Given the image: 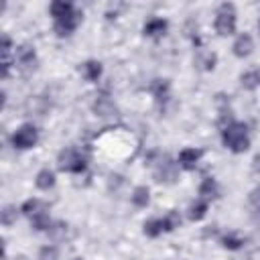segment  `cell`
Instances as JSON below:
<instances>
[{"label":"cell","mask_w":260,"mask_h":260,"mask_svg":"<svg viewBox=\"0 0 260 260\" xmlns=\"http://www.w3.org/2000/svg\"><path fill=\"white\" fill-rule=\"evenodd\" d=\"M221 142L228 150L234 154H242L250 148V130L244 122H232L225 128H221Z\"/></svg>","instance_id":"cell-1"},{"label":"cell","mask_w":260,"mask_h":260,"mask_svg":"<svg viewBox=\"0 0 260 260\" xmlns=\"http://www.w3.org/2000/svg\"><path fill=\"white\" fill-rule=\"evenodd\" d=\"M57 167L63 171V173H73V175H81L85 173L87 169V158L73 146H67L63 148L59 154H57Z\"/></svg>","instance_id":"cell-2"},{"label":"cell","mask_w":260,"mask_h":260,"mask_svg":"<svg viewBox=\"0 0 260 260\" xmlns=\"http://www.w3.org/2000/svg\"><path fill=\"white\" fill-rule=\"evenodd\" d=\"M236 6L232 2H223L219 4L217 12H215V30L219 37H230L236 32Z\"/></svg>","instance_id":"cell-3"},{"label":"cell","mask_w":260,"mask_h":260,"mask_svg":"<svg viewBox=\"0 0 260 260\" xmlns=\"http://www.w3.org/2000/svg\"><path fill=\"white\" fill-rule=\"evenodd\" d=\"M10 140H12V146L14 148L28 150V148L37 146V142H39V130L32 124H22V126H18L14 130V134H12Z\"/></svg>","instance_id":"cell-4"},{"label":"cell","mask_w":260,"mask_h":260,"mask_svg":"<svg viewBox=\"0 0 260 260\" xmlns=\"http://www.w3.org/2000/svg\"><path fill=\"white\" fill-rule=\"evenodd\" d=\"M14 65L22 71V73H32L39 65L37 59V51L30 45H20L14 49Z\"/></svg>","instance_id":"cell-5"},{"label":"cell","mask_w":260,"mask_h":260,"mask_svg":"<svg viewBox=\"0 0 260 260\" xmlns=\"http://www.w3.org/2000/svg\"><path fill=\"white\" fill-rule=\"evenodd\" d=\"M81 22V12L75 8L73 12L61 16V18H53V26H55V32L57 37H69Z\"/></svg>","instance_id":"cell-6"},{"label":"cell","mask_w":260,"mask_h":260,"mask_svg":"<svg viewBox=\"0 0 260 260\" xmlns=\"http://www.w3.org/2000/svg\"><path fill=\"white\" fill-rule=\"evenodd\" d=\"M152 165H154V179L158 183H175L177 181V165L169 156H162L158 162H152Z\"/></svg>","instance_id":"cell-7"},{"label":"cell","mask_w":260,"mask_h":260,"mask_svg":"<svg viewBox=\"0 0 260 260\" xmlns=\"http://www.w3.org/2000/svg\"><path fill=\"white\" fill-rule=\"evenodd\" d=\"M201 156H203V150L193 148V146H187V148H183V150L179 152V167H181L183 171H193V169L199 165Z\"/></svg>","instance_id":"cell-8"},{"label":"cell","mask_w":260,"mask_h":260,"mask_svg":"<svg viewBox=\"0 0 260 260\" xmlns=\"http://www.w3.org/2000/svg\"><path fill=\"white\" fill-rule=\"evenodd\" d=\"M91 110H93V114L100 116V118H114V116H118V108H116V104H114L108 95L95 98V102L91 104Z\"/></svg>","instance_id":"cell-9"},{"label":"cell","mask_w":260,"mask_h":260,"mask_svg":"<svg viewBox=\"0 0 260 260\" xmlns=\"http://www.w3.org/2000/svg\"><path fill=\"white\" fill-rule=\"evenodd\" d=\"M144 35L146 37H150V39H160V37H165L167 35V30H169V22L165 20V18H158V16H152V18H148L146 22H144Z\"/></svg>","instance_id":"cell-10"},{"label":"cell","mask_w":260,"mask_h":260,"mask_svg":"<svg viewBox=\"0 0 260 260\" xmlns=\"http://www.w3.org/2000/svg\"><path fill=\"white\" fill-rule=\"evenodd\" d=\"M150 93L154 95V102L158 106H165L171 100V83H169V79H154L150 83Z\"/></svg>","instance_id":"cell-11"},{"label":"cell","mask_w":260,"mask_h":260,"mask_svg":"<svg viewBox=\"0 0 260 260\" xmlns=\"http://www.w3.org/2000/svg\"><path fill=\"white\" fill-rule=\"evenodd\" d=\"M217 197H219V185H217V181L213 177H205L201 181V185H199V199H203V201L209 203V201H213Z\"/></svg>","instance_id":"cell-12"},{"label":"cell","mask_w":260,"mask_h":260,"mask_svg":"<svg viewBox=\"0 0 260 260\" xmlns=\"http://www.w3.org/2000/svg\"><path fill=\"white\" fill-rule=\"evenodd\" d=\"M234 55L236 57H240V59H244V57H248L250 53H252V49H254V41H252V37L248 35V32H242V35H238V39L234 41Z\"/></svg>","instance_id":"cell-13"},{"label":"cell","mask_w":260,"mask_h":260,"mask_svg":"<svg viewBox=\"0 0 260 260\" xmlns=\"http://www.w3.org/2000/svg\"><path fill=\"white\" fill-rule=\"evenodd\" d=\"M43 211H49V209H47V203L43 199H39V197H30V199H26L20 205V213L26 215L28 219L35 217V215H39V213H43Z\"/></svg>","instance_id":"cell-14"},{"label":"cell","mask_w":260,"mask_h":260,"mask_svg":"<svg viewBox=\"0 0 260 260\" xmlns=\"http://www.w3.org/2000/svg\"><path fill=\"white\" fill-rule=\"evenodd\" d=\"M102 71H104V67H102V63L100 61H95V59H89V61H85V63H81V67H79V73L87 79V81H98L100 77H102Z\"/></svg>","instance_id":"cell-15"},{"label":"cell","mask_w":260,"mask_h":260,"mask_svg":"<svg viewBox=\"0 0 260 260\" xmlns=\"http://www.w3.org/2000/svg\"><path fill=\"white\" fill-rule=\"evenodd\" d=\"M215 63H217V55H215V53L203 51V49L197 51V55H195V65H197L201 71H213V69H215Z\"/></svg>","instance_id":"cell-16"},{"label":"cell","mask_w":260,"mask_h":260,"mask_svg":"<svg viewBox=\"0 0 260 260\" xmlns=\"http://www.w3.org/2000/svg\"><path fill=\"white\" fill-rule=\"evenodd\" d=\"M35 185H37L41 191L53 189V187H55V171L49 169V167L41 169V171L37 173V177H35Z\"/></svg>","instance_id":"cell-17"},{"label":"cell","mask_w":260,"mask_h":260,"mask_svg":"<svg viewBox=\"0 0 260 260\" xmlns=\"http://www.w3.org/2000/svg\"><path fill=\"white\" fill-rule=\"evenodd\" d=\"M240 83H242V87L248 89V91L258 89V87H260V69H258V67H252V69L244 71V73L240 75Z\"/></svg>","instance_id":"cell-18"},{"label":"cell","mask_w":260,"mask_h":260,"mask_svg":"<svg viewBox=\"0 0 260 260\" xmlns=\"http://www.w3.org/2000/svg\"><path fill=\"white\" fill-rule=\"evenodd\" d=\"M207 209H209V203H207V201H203V199H195V201L189 205V209H187V217H189L191 221H199V219L205 217Z\"/></svg>","instance_id":"cell-19"},{"label":"cell","mask_w":260,"mask_h":260,"mask_svg":"<svg viewBox=\"0 0 260 260\" xmlns=\"http://www.w3.org/2000/svg\"><path fill=\"white\" fill-rule=\"evenodd\" d=\"M130 201H132L134 207H146V205L150 203V191H148V187H146V185H138V187L132 191Z\"/></svg>","instance_id":"cell-20"},{"label":"cell","mask_w":260,"mask_h":260,"mask_svg":"<svg viewBox=\"0 0 260 260\" xmlns=\"http://www.w3.org/2000/svg\"><path fill=\"white\" fill-rule=\"evenodd\" d=\"M142 232H144V236H148V238H158V236L165 232V223H162V217H152V219L144 221V225H142Z\"/></svg>","instance_id":"cell-21"},{"label":"cell","mask_w":260,"mask_h":260,"mask_svg":"<svg viewBox=\"0 0 260 260\" xmlns=\"http://www.w3.org/2000/svg\"><path fill=\"white\" fill-rule=\"evenodd\" d=\"M73 10H75V6H73L71 2H65V0H55V2H51V6H49V12H51L53 18H61V16L73 12Z\"/></svg>","instance_id":"cell-22"},{"label":"cell","mask_w":260,"mask_h":260,"mask_svg":"<svg viewBox=\"0 0 260 260\" xmlns=\"http://www.w3.org/2000/svg\"><path fill=\"white\" fill-rule=\"evenodd\" d=\"M219 242H221V246H223L225 250H240V248L244 246V238H242L240 234H234V232L223 234Z\"/></svg>","instance_id":"cell-23"},{"label":"cell","mask_w":260,"mask_h":260,"mask_svg":"<svg viewBox=\"0 0 260 260\" xmlns=\"http://www.w3.org/2000/svg\"><path fill=\"white\" fill-rule=\"evenodd\" d=\"M30 225H32V230H35V232H49V228L53 225V221H51L49 213H47V211H43V213H39V215L30 217Z\"/></svg>","instance_id":"cell-24"},{"label":"cell","mask_w":260,"mask_h":260,"mask_svg":"<svg viewBox=\"0 0 260 260\" xmlns=\"http://www.w3.org/2000/svg\"><path fill=\"white\" fill-rule=\"evenodd\" d=\"M181 215H179V211H175V209H171L165 217H162V223H165V232H173V230H177L179 225H181Z\"/></svg>","instance_id":"cell-25"},{"label":"cell","mask_w":260,"mask_h":260,"mask_svg":"<svg viewBox=\"0 0 260 260\" xmlns=\"http://www.w3.org/2000/svg\"><path fill=\"white\" fill-rule=\"evenodd\" d=\"M59 258V248L53 244H47L39 250V260H57Z\"/></svg>","instance_id":"cell-26"},{"label":"cell","mask_w":260,"mask_h":260,"mask_svg":"<svg viewBox=\"0 0 260 260\" xmlns=\"http://www.w3.org/2000/svg\"><path fill=\"white\" fill-rule=\"evenodd\" d=\"M18 211H20V209H18ZM18 211H16L14 205H6V207L2 209V223H4V225H12V223L16 221V217H18Z\"/></svg>","instance_id":"cell-27"},{"label":"cell","mask_w":260,"mask_h":260,"mask_svg":"<svg viewBox=\"0 0 260 260\" xmlns=\"http://www.w3.org/2000/svg\"><path fill=\"white\" fill-rule=\"evenodd\" d=\"M65 232H67V223H63V221H53V225L49 228V236L51 238H55V240H59V238H65Z\"/></svg>","instance_id":"cell-28"},{"label":"cell","mask_w":260,"mask_h":260,"mask_svg":"<svg viewBox=\"0 0 260 260\" xmlns=\"http://www.w3.org/2000/svg\"><path fill=\"white\" fill-rule=\"evenodd\" d=\"M250 203L256 207V211L260 213V187L258 189H254L252 193H250Z\"/></svg>","instance_id":"cell-29"},{"label":"cell","mask_w":260,"mask_h":260,"mask_svg":"<svg viewBox=\"0 0 260 260\" xmlns=\"http://www.w3.org/2000/svg\"><path fill=\"white\" fill-rule=\"evenodd\" d=\"M252 171H254L256 175H260V154L254 156V160H252Z\"/></svg>","instance_id":"cell-30"},{"label":"cell","mask_w":260,"mask_h":260,"mask_svg":"<svg viewBox=\"0 0 260 260\" xmlns=\"http://www.w3.org/2000/svg\"><path fill=\"white\" fill-rule=\"evenodd\" d=\"M14 260H30V258H26V256H16Z\"/></svg>","instance_id":"cell-31"},{"label":"cell","mask_w":260,"mask_h":260,"mask_svg":"<svg viewBox=\"0 0 260 260\" xmlns=\"http://www.w3.org/2000/svg\"><path fill=\"white\" fill-rule=\"evenodd\" d=\"M73 260H81V258H73Z\"/></svg>","instance_id":"cell-32"}]
</instances>
